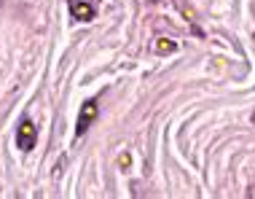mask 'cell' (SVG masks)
<instances>
[{
	"mask_svg": "<svg viewBox=\"0 0 255 199\" xmlns=\"http://www.w3.org/2000/svg\"><path fill=\"white\" fill-rule=\"evenodd\" d=\"M35 140H38V129H35V124H32L30 119H24L22 124L16 127V146L22 148V151H30L32 146H35Z\"/></svg>",
	"mask_w": 255,
	"mask_h": 199,
	"instance_id": "6da1fadb",
	"label": "cell"
},
{
	"mask_svg": "<svg viewBox=\"0 0 255 199\" xmlns=\"http://www.w3.org/2000/svg\"><path fill=\"white\" fill-rule=\"evenodd\" d=\"M97 119V100H86L84 105H81V113H78V135H84L89 127H92V121Z\"/></svg>",
	"mask_w": 255,
	"mask_h": 199,
	"instance_id": "7a4b0ae2",
	"label": "cell"
},
{
	"mask_svg": "<svg viewBox=\"0 0 255 199\" xmlns=\"http://www.w3.org/2000/svg\"><path fill=\"white\" fill-rule=\"evenodd\" d=\"M70 13L78 19V22H92V19L97 16L94 8L86 3V0H70Z\"/></svg>",
	"mask_w": 255,
	"mask_h": 199,
	"instance_id": "3957f363",
	"label": "cell"
},
{
	"mask_svg": "<svg viewBox=\"0 0 255 199\" xmlns=\"http://www.w3.org/2000/svg\"><path fill=\"white\" fill-rule=\"evenodd\" d=\"M175 49H177L175 40H167V38H158V40H156V51H158V54H172Z\"/></svg>",
	"mask_w": 255,
	"mask_h": 199,
	"instance_id": "277c9868",
	"label": "cell"
},
{
	"mask_svg": "<svg viewBox=\"0 0 255 199\" xmlns=\"http://www.w3.org/2000/svg\"><path fill=\"white\" fill-rule=\"evenodd\" d=\"M129 162H132V156H129V154H124L121 159H119V164H121V167H129Z\"/></svg>",
	"mask_w": 255,
	"mask_h": 199,
	"instance_id": "5b68a950",
	"label": "cell"
},
{
	"mask_svg": "<svg viewBox=\"0 0 255 199\" xmlns=\"http://www.w3.org/2000/svg\"><path fill=\"white\" fill-rule=\"evenodd\" d=\"M253 124H255V111H253Z\"/></svg>",
	"mask_w": 255,
	"mask_h": 199,
	"instance_id": "8992f818",
	"label": "cell"
},
{
	"mask_svg": "<svg viewBox=\"0 0 255 199\" xmlns=\"http://www.w3.org/2000/svg\"><path fill=\"white\" fill-rule=\"evenodd\" d=\"M0 5H3V0H0Z\"/></svg>",
	"mask_w": 255,
	"mask_h": 199,
	"instance_id": "52a82bcc",
	"label": "cell"
}]
</instances>
